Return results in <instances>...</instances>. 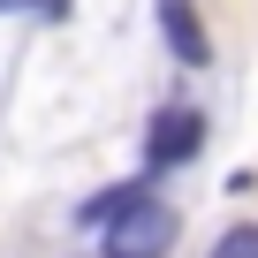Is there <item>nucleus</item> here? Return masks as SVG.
<instances>
[{"label":"nucleus","instance_id":"f257e3e1","mask_svg":"<svg viewBox=\"0 0 258 258\" xmlns=\"http://www.w3.org/2000/svg\"><path fill=\"white\" fill-rule=\"evenodd\" d=\"M198 152H205V114H198V106H160L152 129H145V175L190 167Z\"/></svg>","mask_w":258,"mask_h":258},{"label":"nucleus","instance_id":"f03ea898","mask_svg":"<svg viewBox=\"0 0 258 258\" xmlns=\"http://www.w3.org/2000/svg\"><path fill=\"white\" fill-rule=\"evenodd\" d=\"M175 205H160V198H145V205H129L114 228H106V258H167L175 250Z\"/></svg>","mask_w":258,"mask_h":258},{"label":"nucleus","instance_id":"7ed1b4c3","mask_svg":"<svg viewBox=\"0 0 258 258\" xmlns=\"http://www.w3.org/2000/svg\"><path fill=\"white\" fill-rule=\"evenodd\" d=\"M160 31H167V53L175 61H190V69L213 61V38H205V23H198L190 0H160Z\"/></svg>","mask_w":258,"mask_h":258},{"label":"nucleus","instance_id":"20e7f679","mask_svg":"<svg viewBox=\"0 0 258 258\" xmlns=\"http://www.w3.org/2000/svg\"><path fill=\"white\" fill-rule=\"evenodd\" d=\"M145 198H152V175H129V182H114V190L84 198V213H76V220H84V228H114L129 205H145Z\"/></svg>","mask_w":258,"mask_h":258},{"label":"nucleus","instance_id":"39448f33","mask_svg":"<svg viewBox=\"0 0 258 258\" xmlns=\"http://www.w3.org/2000/svg\"><path fill=\"white\" fill-rule=\"evenodd\" d=\"M213 258H258V228H228L213 243Z\"/></svg>","mask_w":258,"mask_h":258},{"label":"nucleus","instance_id":"423d86ee","mask_svg":"<svg viewBox=\"0 0 258 258\" xmlns=\"http://www.w3.org/2000/svg\"><path fill=\"white\" fill-rule=\"evenodd\" d=\"M16 8H38V16H69V0H16Z\"/></svg>","mask_w":258,"mask_h":258}]
</instances>
